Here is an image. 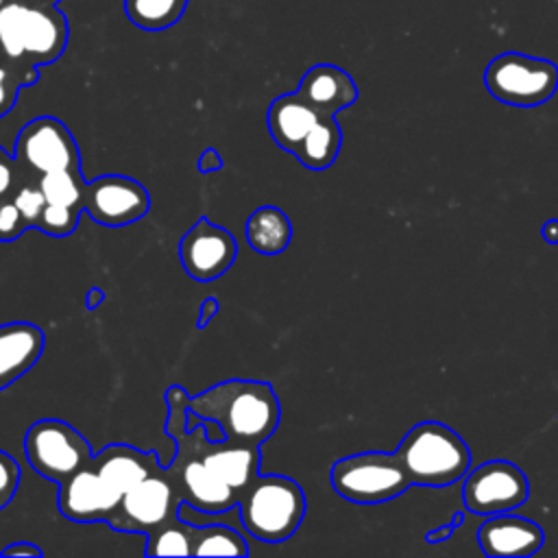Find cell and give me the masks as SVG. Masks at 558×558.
Segmentation results:
<instances>
[{
	"label": "cell",
	"mask_w": 558,
	"mask_h": 558,
	"mask_svg": "<svg viewBox=\"0 0 558 558\" xmlns=\"http://www.w3.org/2000/svg\"><path fill=\"white\" fill-rule=\"evenodd\" d=\"M31 177L13 155H9L2 146H0V198H9L13 196V192L17 190V185Z\"/></svg>",
	"instance_id": "obj_30"
},
{
	"label": "cell",
	"mask_w": 558,
	"mask_h": 558,
	"mask_svg": "<svg viewBox=\"0 0 558 558\" xmlns=\"http://www.w3.org/2000/svg\"><path fill=\"white\" fill-rule=\"evenodd\" d=\"M13 157L37 179L54 170H81V148L65 122L54 116H37L26 122L17 131Z\"/></svg>",
	"instance_id": "obj_9"
},
{
	"label": "cell",
	"mask_w": 558,
	"mask_h": 558,
	"mask_svg": "<svg viewBox=\"0 0 558 558\" xmlns=\"http://www.w3.org/2000/svg\"><path fill=\"white\" fill-rule=\"evenodd\" d=\"M120 499L122 493L116 490L89 462V466L59 484L57 510L74 523H107Z\"/></svg>",
	"instance_id": "obj_14"
},
{
	"label": "cell",
	"mask_w": 558,
	"mask_h": 558,
	"mask_svg": "<svg viewBox=\"0 0 558 558\" xmlns=\"http://www.w3.org/2000/svg\"><path fill=\"white\" fill-rule=\"evenodd\" d=\"M46 203L83 209V170H54L37 179ZM85 214V211H83Z\"/></svg>",
	"instance_id": "obj_24"
},
{
	"label": "cell",
	"mask_w": 558,
	"mask_h": 558,
	"mask_svg": "<svg viewBox=\"0 0 558 558\" xmlns=\"http://www.w3.org/2000/svg\"><path fill=\"white\" fill-rule=\"evenodd\" d=\"M4 2H7V0H0V7H2V4H4Z\"/></svg>",
	"instance_id": "obj_38"
},
{
	"label": "cell",
	"mask_w": 558,
	"mask_h": 558,
	"mask_svg": "<svg viewBox=\"0 0 558 558\" xmlns=\"http://www.w3.org/2000/svg\"><path fill=\"white\" fill-rule=\"evenodd\" d=\"M170 477L179 499L203 512V514H222L238 506L240 493L227 486L216 473H211L201 458L185 449H174L172 460L163 466Z\"/></svg>",
	"instance_id": "obj_12"
},
{
	"label": "cell",
	"mask_w": 558,
	"mask_h": 558,
	"mask_svg": "<svg viewBox=\"0 0 558 558\" xmlns=\"http://www.w3.org/2000/svg\"><path fill=\"white\" fill-rule=\"evenodd\" d=\"M395 456L412 484L447 486L466 475L471 451L462 436L438 421H421L408 429Z\"/></svg>",
	"instance_id": "obj_4"
},
{
	"label": "cell",
	"mask_w": 558,
	"mask_h": 558,
	"mask_svg": "<svg viewBox=\"0 0 558 558\" xmlns=\"http://www.w3.org/2000/svg\"><path fill=\"white\" fill-rule=\"evenodd\" d=\"M102 301H105L102 288H89V290H87V296H85V307H87V310H96Z\"/></svg>",
	"instance_id": "obj_35"
},
{
	"label": "cell",
	"mask_w": 558,
	"mask_h": 558,
	"mask_svg": "<svg viewBox=\"0 0 558 558\" xmlns=\"http://www.w3.org/2000/svg\"><path fill=\"white\" fill-rule=\"evenodd\" d=\"M150 209L148 190L124 174H100L83 185V211L98 225L120 229Z\"/></svg>",
	"instance_id": "obj_11"
},
{
	"label": "cell",
	"mask_w": 558,
	"mask_h": 558,
	"mask_svg": "<svg viewBox=\"0 0 558 558\" xmlns=\"http://www.w3.org/2000/svg\"><path fill=\"white\" fill-rule=\"evenodd\" d=\"M61 0H7L0 7V57L22 65L54 63L70 39Z\"/></svg>",
	"instance_id": "obj_2"
},
{
	"label": "cell",
	"mask_w": 558,
	"mask_h": 558,
	"mask_svg": "<svg viewBox=\"0 0 558 558\" xmlns=\"http://www.w3.org/2000/svg\"><path fill=\"white\" fill-rule=\"evenodd\" d=\"M482 78L495 100L530 109L547 102L556 94L558 65L549 59L510 50L493 57Z\"/></svg>",
	"instance_id": "obj_5"
},
{
	"label": "cell",
	"mask_w": 558,
	"mask_h": 558,
	"mask_svg": "<svg viewBox=\"0 0 558 558\" xmlns=\"http://www.w3.org/2000/svg\"><path fill=\"white\" fill-rule=\"evenodd\" d=\"M320 116L323 113H318L307 100L292 92L277 96L268 105L266 126L279 148H283L286 153H294L299 144L305 140V135L320 120Z\"/></svg>",
	"instance_id": "obj_18"
},
{
	"label": "cell",
	"mask_w": 558,
	"mask_h": 558,
	"mask_svg": "<svg viewBox=\"0 0 558 558\" xmlns=\"http://www.w3.org/2000/svg\"><path fill=\"white\" fill-rule=\"evenodd\" d=\"M192 556H248V545L240 532L220 523L194 525Z\"/></svg>",
	"instance_id": "obj_22"
},
{
	"label": "cell",
	"mask_w": 558,
	"mask_h": 558,
	"mask_svg": "<svg viewBox=\"0 0 558 558\" xmlns=\"http://www.w3.org/2000/svg\"><path fill=\"white\" fill-rule=\"evenodd\" d=\"M296 94L318 113L336 116L357 100V85L349 72L331 63L312 65L299 81Z\"/></svg>",
	"instance_id": "obj_16"
},
{
	"label": "cell",
	"mask_w": 558,
	"mask_h": 558,
	"mask_svg": "<svg viewBox=\"0 0 558 558\" xmlns=\"http://www.w3.org/2000/svg\"><path fill=\"white\" fill-rule=\"evenodd\" d=\"M187 410L196 418L218 423L225 440L262 447L279 427L281 405L270 381L225 379L187 397Z\"/></svg>",
	"instance_id": "obj_1"
},
{
	"label": "cell",
	"mask_w": 558,
	"mask_h": 558,
	"mask_svg": "<svg viewBox=\"0 0 558 558\" xmlns=\"http://www.w3.org/2000/svg\"><path fill=\"white\" fill-rule=\"evenodd\" d=\"M39 81V68L22 65L0 57V118H4L17 102L20 89Z\"/></svg>",
	"instance_id": "obj_25"
},
{
	"label": "cell",
	"mask_w": 558,
	"mask_h": 558,
	"mask_svg": "<svg viewBox=\"0 0 558 558\" xmlns=\"http://www.w3.org/2000/svg\"><path fill=\"white\" fill-rule=\"evenodd\" d=\"M22 447L33 471L57 486L94 460L89 440L61 418L35 421L26 429Z\"/></svg>",
	"instance_id": "obj_7"
},
{
	"label": "cell",
	"mask_w": 558,
	"mask_h": 558,
	"mask_svg": "<svg viewBox=\"0 0 558 558\" xmlns=\"http://www.w3.org/2000/svg\"><path fill=\"white\" fill-rule=\"evenodd\" d=\"M20 480H22V469L17 460L11 453L0 449V510H4L13 501L20 488Z\"/></svg>",
	"instance_id": "obj_28"
},
{
	"label": "cell",
	"mask_w": 558,
	"mask_h": 558,
	"mask_svg": "<svg viewBox=\"0 0 558 558\" xmlns=\"http://www.w3.org/2000/svg\"><path fill=\"white\" fill-rule=\"evenodd\" d=\"M238 257L235 238L220 225L201 216L179 240V262L190 279L209 283L222 277Z\"/></svg>",
	"instance_id": "obj_13"
},
{
	"label": "cell",
	"mask_w": 558,
	"mask_h": 558,
	"mask_svg": "<svg viewBox=\"0 0 558 558\" xmlns=\"http://www.w3.org/2000/svg\"><path fill=\"white\" fill-rule=\"evenodd\" d=\"M451 523L456 525V527H460L462 523H464V512L462 510H458L456 514H453V519H451Z\"/></svg>",
	"instance_id": "obj_37"
},
{
	"label": "cell",
	"mask_w": 558,
	"mask_h": 558,
	"mask_svg": "<svg viewBox=\"0 0 558 558\" xmlns=\"http://www.w3.org/2000/svg\"><path fill=\"white\" fill-rule=\"evenodd\" d=\"M329 482L340 497L353 504H381L412 486L395 451H362L340 458L331 464Z\"/></svg>",
	"instance_id": "obj_6"
},
{
	"label": "cell",
	"mask_w": 558,
	"mask_h": 558,
	"mask_svg": "<svg viewBox=\"0 0 558 558\" xmlns=\"http://www.w3.org/2000/svg\"><path fill=\"white\" fill-rule=\"evenodd\" d=\"M187 9V0H124L126 17L142 31H166L174 26Z\"/></svg>",
	"instance_id": "obj_21"
},
{
	"label": "cell",
	"mask_w": 558,
	"mask_h": 558,
	"mask_svg": "<svg viewBox=\"0 0 558 558\" xmlns=\"http://www.w3.org/2000/svg\"><path fill=\"white\" fill-rule=\"evenodd\" d=\"M453 530H456V525L453 523H447V525H440V527H436V530H429L427 534H425V541L429 543V545H436V543H442V541H449V536L453 534Z\"/></svg>",
	"instance_id": "obj_34"
},
{
	"label": "cell",
	"mask_w": 558,
	"mask_h": 558,
	"mask_svg": "<svg viewBox=\"0 0 558 558\" xmlns=\"http://www.w3.org/2000/svg\"><path fill=\"white\" fill-rule=\"evenodd\" d=\"M530 497L525 473L508 460L484 462L464 475L462 501L473 514H499L523 506Z\"/></svg>",
	"instance_id": "obj_10"
},
{
	"label": "cell",
	"mask_w": 558,
	"mask_h": 558,
	"mask_svg": "<svg viewBox=\"0 0 558 558\" xmlns=\"http://www.w3.org/2000/svg\"><path fill=\"white\" fill-rule=\"evenodd\" d=\"M543 238L549 242V244H558V218H551L543 225Z\"/></svg>",
	"instance_id": "obj_36"
},
{
	"label": "cell",
	"mask_w": 558,
	"mask_h": 558,
	"mask_svg": "<svg viewBox=\"0 0 558 558\" xmlns=\"http://www.w3.org/2000/svg\"><path fill=\"white\" fill-rule=\"evenodd\" d=\"M220 310V303L214 299V296H207L203 303H201V310H198V318H196V327L203 329L209 325V320L218 314Z\"/></svg>",
	"instance_id": "obj_33"
},
{
	"label": "cell",
	"mask_w": 558,
	"mask_h": 558,
	"mask_svg": "<svg viewBox=\"0 0 558 558\" xmlns=\"http://www.w3.org/2000/svg\"><path fill=\"white\" fill-rule=\"evenodd\" d=\"M179 510L181 499L166 475V469L159 466L122 495L118 508L107 519V525L116 532L148 536L161 525L179 519Z\"/></svg>",
	"instance_id": "obj_8"
},
{
	"label": "cell",
	"mask_w": 558,
	"mask_h": 558,
	"mask_svg": "<svg viewBox=\"0 0 558 558\" xmlns=\"http://www.w3.org/2000/svg\"><path fill=\"white\" fill-rule=\"evenodd\" d=\"M0 556H33V558H39V556H44V549L37 547L35 543L15 541V543H9L7 547H2Z\"/></svg>",
	"instance_id": "obj_31"
},
{
	"label": "cell",
	"mask_w": 558,
	"mask_h": 558,
	"mask_svg": "<svg viewBox=\"0 0 558 558\" xmlns=\"http://www.w3.org/2000/svg\"><path fill=\"white\" fill-rule=\"evenodd\" d=\"M11 198L17 205L26 227L35 229V225H37V220H39V216H41V211L46 207V198H44V192H41V187L37 183V177H26L17 185V190L13 192Z\"/></svg>",
	"instance_id": "obj_27"
},
{
	"label": "cell",
	"mask_w": 558,
	"mask_h": 558,
	"mask_svg": "<svg viewBox=\"0 0 558 558\" xmlns=\"http://www.w3.org/2000/svg\"><path fill=\"white\" fill-rule=\"evenodd\" d=\"M92 466L122 495L159 469L157 451H142L126 442H109L94 453Z\"/></svg>",
	"instance_id": "obj_17"
},
{
	"label": "cell",
	"mask_w": 558,
	"mask_h": 558,
	"mask_svg": "<svg viewBox=\"0 0 558 558\" xmlns=\"http://www.w3.org/2000/svg\"><path fill=\"white\" fill-rule=\"evenodd\" d=\"M192 532L194 525L179 517L146 536L144 556H192Z\"/></svg>",
	"instance_id": "obj_23"
},
{
	"label": "cell",
	"mask_w": 558,
	"mask_h": 558,
	"mask_svg": "<svg viewBox=\"0 0 558 558\" xmlns=\"http://www.w3.org/2000/svg\"><path fill=\"white\" fill-rule=\"evenodd\" d=\"M24 231H28L13 198H0V242H13Z\"/></svg>",
	"instance_id": "obj_29"
},
{
	"label": "cell",
	"mask_w": 558,
	"mask_h": 558,
	"mask_svg": "<svg viewBox=\"0 0 558 558\" xmlns=\"http://www.w3.org/2000/svg\"><path fill=\"white\" fill-rule=\"evenodd\" d=\"M340 146L342 131L336 122V116H320V120L314 124V129L305 135V140L292 155L310 170H325L338 159Z\"/></svg>",
	"instance_id": "obj_20"
},
{
	"label": "cell",
	"mask_w": 558,
	"mask_h": 558,
	"mask_svg": "<svg viewBox=\"0 0 558 558\" xmlns=\"http://www.w3.org/2000/svg\"><path fill=\"white\" fill-rule=\"evenodd\" d=\"M307 499L299 482L279 473H259L240 490L238 514L242 527L262 543H283L301 525Z\"/></svg>",
	"instance_id": "obj_3"
},
{
	"label": "cell",
	"mask_w": 558,
	"mask_h": 558,
	"mask_svg": "<svg viewBox=\"0 0 558 558\" xmlns=\"http://www.w3.org/2000/svg\"><path fill=\"white\" fill-rule=\"evenodd\" d=\"M246 244L259 255H279L292 240V220L275 205L253 209L244 225Z\"/></svg>",
	"instance_id": "obj_19"
},
{
	"label": "cell",
	"mask_w": 558,
	"mask_h": 558,
	"mask_svg": "<svg viewBox=\"0 0 558 558\" xmlns=\"http://www.w3.org/2000/svg\"><path fill=\"white\" fill-rule=\"evenodd\" d=\"M81 214H83V209H76V207L46 203L35 229L46 235H52V238H65V235L74 233V229L78 227Z\"/></svg>",
	"instance_id": "obj_26"
},
{
	"label": "cell",
	"mask_w": 558,
	"mask_h": 558,
	"mask_svg": "<svg viewBox=\"0 0 558 558\" xmlns=\"http://www.w3.org/2000/svg\"><path fill=\"white\" fill-rule=\"evenodd\" d=\"M477 543L488 558H525L545 543V532L527 517L490 514L477 530Z\"/></svg>",
	"instance_id": "obj_15"
},
{
	"label": "cell",
	"mask_w": 558,
	"mask_h": 558,
	"mask_svg": "<svg viewBox=\"0 0 558 558\" xmlns=\"http://www.w3.org/2000/svg\"><path fill=\"white\" fill-rule=\"evenodd\" d=\"M222 166H225V161L216 148H205L201 153V157L196 159V168L201 172H218V170H222Z\"/></svg>",
	"instance_id": "obj_32"
}]
</instances>
